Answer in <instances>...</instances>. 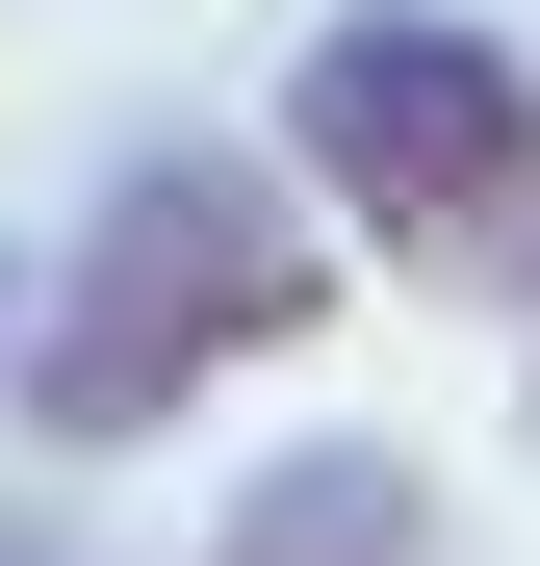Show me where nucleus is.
<instances>
[{"label":"nucleus","mask_w":540,"mask_h":566,"mask_svg":"<svg viewBox=\"0 0 540 566\" xmlns=\"http://www.w3.org/2000/svg\"><path fill=\"white\" fill-rule=\"evenodd\" d=\"M284 335H335V207L284 155H129L0 335V412L52 463H129V438H180V387H232Z\"/></svg>","instance_id":"nucleus-1"},{"label":"nucleus","mask_w":540,"mask_h":566,"mask_svg":"<svg viewBox=\"0 0 540 566\" xmlns=\"http://www.w3.org/2000/svg\"><path fill=\"white\" fill-rule=\"evenodd\" d=\"M284 180L335 207V258L412 283H540V77L464 27V0H360L284 77Z\"/></svg>","instance_id":"nucleus-2"},{"label":"nucleus","mask_w":540,"mask_h":566,"mask_svg":"<svg viewBox=\"0 0 540 566\" xmlns=\"http://www.w3.org/2000/svg\"><path fill=\"white\" fill-rule=\"evenodd\" d=\"M207 566H437V490L387 438H309V463H257V490L207 515Z\"/></svg>","instance_id":"nucleus-3"},{"label":"nucleus","mask_w":540,"mask_h":566,"mask_svg":"<svg viewBox=\"0 0 540 566\" xmlns=\"http://www.w3.org/2000/svg\"><path fill=\"white\" fill-rule=\"evenodd\" d=\"M0 310H27V283H0Z\"/></svg>","instance_id":"nucleus-4"}]
</instances>
